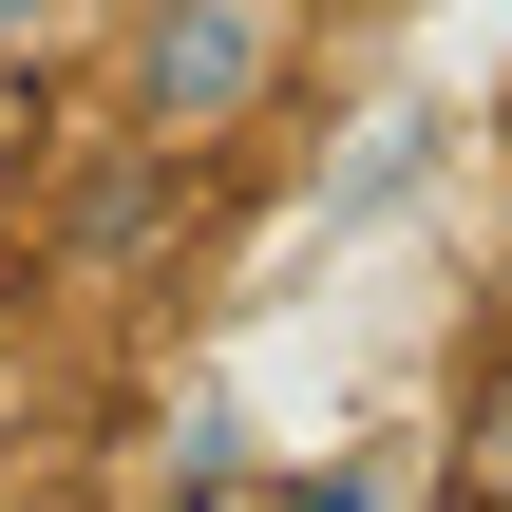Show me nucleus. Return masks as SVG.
<instances>
[{
	"instance_id": "f257e3e1",
	"label": "nucleus",
	"mask_w": 512,
	"mask_h": 512,
	"mask_svg": "<svg viewBox=\"0 0 512 512\" xmlns=\"http://www.w3.org/2000/svg\"><path fill=\"white\" fill-rule=\"evenodd\" d=\"M266 76H285V0H133V19H114V95H133L152 152L247 133Z\"/></svg>"
},
{
	"instance_id": "20e7f679",
	"label": "nucleus",
	"mask_w": 512,
	"mask_h": 512,
	"mask_svg": "<svg viewBox=\"0 0 512 512\" xmlns=\"http://www.w3.org/2000/svg\"><path fill=\"white\" fill-rule=\"evenodd\" d=\"M494 475H512V380H494Z\"/></svg>"
},
{
	"instance_id": "f03ea898",
	"label": "nucleus",
	"mask_w": 512,
	"mask_h": 512,
	"mask_svg": "<svg viewBox=\"0 0 512 512\" xmlns=\"http://www.w3.org/2000/svg\"><path fill=\"white\" fill-rule=\"evenodd\" d=\"M285 512H399V456H342V475H304Z\"/></svg>"
},
{
	"instance_id": "7ed1b4c3",
	"label": "nucleus",
	"mask_w": 512,
	"mask_h": 512,
	"mask_svg": "<svg viewBox=\"0 0 512 512\" xmlns=\"http://www.w3.org/2000/svg\"><path fill=\"white\" fill-rule=\"evenodd\" d=\"M38 19H57V0H0V38H38Z\"/></svg>"
}]
</instances>
